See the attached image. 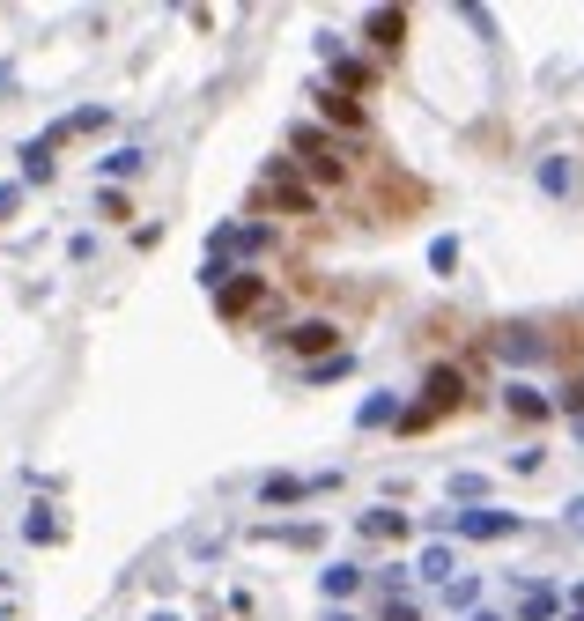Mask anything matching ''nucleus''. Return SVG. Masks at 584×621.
<instances>
[{"label":"nucleus","mask_w":584,"mask_h":621,"mask_svg":"<svg viewBox=\"0 0 584 621\" xmlns=\"http://www.w3.org/2000/svg\"><path fill=\"white\" fill-rule=\"evenodd\" d=\"M289 148L304 156V171L318 178V185H348V148L326 134V126H296L289 134Z\"/></svg>","instance_id":"f257e3e1"},{"label":"nucleus","mask_w":584,"mask_h":621,"mask_svg":"<svg viewBox=\"0 0 584 621\" xmlns=\"http://www.w3.org/2000/svg\"><path fill=\"white\" fill-rule=\"evenodd\" d=\"M326 488H341V474H267L259 481V503H267V511H296V503L326 496Z\"/></svg>","instance_id":"f03ea898"},{"label":"nucleus","mask_w":584,"mask_h":621,"mask_svg":"<svg viewBox=\"0 0 584 621\" xmlns=\"http://www.w3.org/2000/svg\"><path fill=\"white\" fill-rule=\"evenodd\" d=\"M451 533H459V540H518L525 518L518 511H496V503H474V511H451Z\"/></svg>","instance_id":"7ed1b4c3"},{"label":"nucleus","mask_w":584,"mask_h":621,"mask_svg":"<svg viewBox=\"0 0 584 621\" xmlns=\"http://www.w3.org/2000/svg\"><path fill=\"white\" fill-rule=\"evenodd\" d=\"M414 407H429L437 422H444V414H459V407H466V370H459V363H437V370L422 378V400H414Z\"/></svg>","instance_id":"20e7f679"},{"label":"nucleus","mask_w":584,"mask_h":621,"mask_svg":"<svg viewBox=\"0 0 584 621\" xmlns=\"http://www.w3.org/2000/svg\"><path fill=\"white\" fill-rule=\"evenodd\" d=\"M274 304V281L267 274H237L230 289H215V311L222 318H252V311H267Z\"/></svg>","instance_id":"39448f33"},{"label":"nucleus","mask_w":584,"mask_h":621,"mask_svg":"<svg viewBox=\"0 0 584 621\" xmlns=\"http://www.w3.org/2000/svg\"><path fill=\"white\" fill-rule=\"evenodd\" d=\"M267 193H274V207H289V215H318V193L304 178H296V163H267Z\"/></svg>","instance_id":"423d86ee"},{"label":"nucleus","mask_w":584,"mask_h":621,"mask_svg":"<svg viewBox=\"0 0 584 621\" xmlns=\"http://www.w3.org/2000/svg\"><path fill=\"white\" fill-rule=\"evenodd\" d=\"M281 341L304 355V363H326V355H341V326H333V318H304V326H289Z\"/></svg>","instance_id":"0eeeda50"},{"label":"nucleus","mask_w":584,"mask_h":621,"mask_svg":"<svg viewBox=\"0 0 584 621\" xmlns=\"http://www.w3.org/2000/svg\"><path fill=\"white\" fill-rule=\"evenodd\" d=\"M503 407H511L518 422H533V429L548 422V414H562V407H555V400H548V392H540L533 378H511V385H503Z\"/></svg>","instance_id":"6e6552de"},{"label":"nucleus","mask_w":584,"mask_h":621,"mask_svg":"<svg viewBox=\"0 0 584 621\" xmlns=\"http://www.w3.org/2000/svg\"><path fill=\"white\" fill-rule=\"evenodd\" d=\"M488 348H496L503 363H540V355H548V341H540L533 326H496V333H488Z\"/></svg>","instance_id":"1a4fd4ad"},{"label":"nucleus","mask_w":584,"mask_h":621,"mask_svg":"<svg viewBox=\"0 0 584 621\" xmlns=\"http://www.w3.org/2000/svg\"><path fill=\"white\" fill-rule=\"evenodd\" d=\"M318 119H326V126H341V134H363V126H370V111L355 104L348 89H318Z\"/></svg>","instance_id":"9d476101"},{"label":"nucleus","mask_w":584,"mask_h":621,"mask_svg":"<svg viewBox=\"0 0 584 621\" xmlns=\"http://www.w3.org/2000/svg\"><path fill=\"white\" fill-rule=\"evenodd\" d=\"M363 37H370L378 52H400V45H407V8H370V15H363Z\"/></svg>","instance_id":"9b49d317"},{"label":"nucleus","mask_w":584,"mask_h":621,"mask_svg":"<svg viewBox=\"0 0 584 621\" xmlns=\"http://www.w3.org/2000/svg\"><path fill=\"white\" fill-rule=\"evenodd\" d=\"M562 614H570V599H562L555 585H525V592H518V614H511V621H562Z\"/></svg>","instance_id":"f8f14e48"},{"label":"nucleus","mask_w":584,"mask_h":621,"mask_svg":"<svg viewBox=\"0 0 584 621\" xmlns=\"http://www.w3.org/2000/svg\"><path fill=\"white\" fill-rule=\"evenodd\" d=\"M318 592H326V607H348V599L363 592V570H355V562H326V570H318Z\"/></svg>","instance_id":"ddd939ff"},{"label":"nucleus","mask_w":584,"mask_h":621,"mask_svg":"<svg viewBox=\"0 0 584 621\" xmlns=\"http://www.w3.org/2000/svg\"><path fill=\"white\" fill-rule=\"evenodd\" d=\"M15 156H23V163H15V171H23V185H52V171H60V163H52V141H45V134L23 141Z\"/></svg>","instance_id":"4468645a"},{"label":"nucleus","mask_w":584,"mask_h":621,"mask_svg":"<svg viewBox=\"0 0 584 621\" xmlns=\"http://www.w3.org/2000/svg\"><path fill=\"white\" fill-rule=\"evenodd\" d=\"M104 119H111V111H97V104H82V111H67V119H52V126H45V141L60 148V141H74V134H97Z\"/></svg>","instance_id":"2eb2a0df"},{"label":"nucleus","mask_w":584,"mask_h":621,"mask_svg":"<svg viewBox=\"0 0 584 621\" xmlns=\"http://www.w3.org/2000/svg\"><path fill=\"white\" fill-rule=\"evenodd\" d=\"M333 82H341L348 97H370V89H378V67H370V60H348V52H333Z\"/></svg>","instance_id":"dca6fc26"},{"label":"nucleus","mask_w":584,"mask_h":621,"mask_svg":"<svg viewBox=\"0 0 584 621\" xmlns=\"http://www.w3.org/2000/svg\"><path fill=\"white\" fill-rule=\"evenodd\" d=\"M400 414H407V407H400V392H370V400L355 407V429H385V422L400 429Z\"/></svg>","instance_id":"f3484780"},{"label":"nucleus","mask_w":584,"mask_h":621,"mask_svg":"<svg viewBox=\"0 0 584 621\" xmlns=\"http://www.w3.org/2000/svg\"><path fill=\"white\" fill-rule=\"evenodd\" d=\"M23 540H30V548H60V540H67V525H60V518H52V511H45V503H37V511L23 518Z\"/></svg>","instance_id":"a211bd4d"},{"label":"nucleus","mask_w":584,"mask_h":621,"mask_svg":"<svg viewBox=\"0 0 584 621\" xmlns=\"http://www.w3.org/2000/svg\"><path fill=\"white\" fill-rule=\"evenodd\" d=\"M148 171V148H111V156H104V178L111 185H126V178H141Z\"/></svg>","instance_id":"6ab92c4d"},{"label":"nucleus","mask_w":584,"mask_h":621,"mask_svg":"<svg viewBox=\"0 0 584 621\" xmlns=\"http://www.w3.org/2000/svg\"><path fill=\"white\" fill-rule=\"evenodd\" d=\"M414 577H422V585H451V548H444V540H429V548H422Z\"/></svg>","instance_id":"aec40b11"},{"label":"nucleus","mask_w":584,"mask_h":621,"mask_svg":"<svg viewBox=\"0 0 584 621\" xmlns=\"http://www.w3.org/2000/svg\"><path fill=\"white\" fill-rule=\"evenodd\" d=\"M363 533L370 540H407V518L392 511V503H378V511H363Z\"/></svg>","instance_id":"412c9836"},{"label":"nucleus","mask_w":584,"mask_h":621,"mask_svg":"<svg viewBox=\"0 0 584 621\" xmlns=\"http://www.w3.org/2000/svg\"><path fill=\"white\" fill-rule=\"evenodd\" d=\"M355 370V355L341 348V355H326V363H304V385H333V378H348Z\"/></svg>","instance_id":"4be33fe9"},{"label":"nucleus","mask_w":584,"mask_h":621,"mask_svg":"<svg viewBox=\"0 0 584 621\" xmlns=\"http://www.w3.org/2000/svg\"><path fill=\"white\" fill-rule=\"evenodd\" d=\"M474 599H481V585H474V577H451V585H444V607H451V614H481Z\"/></svg>","instance_id":"5701e85b"},{"label":"nucleus","mask_w":584,"mask_h":621,"mask_svg":"<svg viewBox=\"0 0 584 621\" xmlns=\"http://www.w3.org/2000/svg\"><path fill=\"white\" fill-rule=\"evenodd\" d=\"M451 496L474 511V503H488V474H451Z\"/></svg>","instance_id":"b1692460"},{"label":"nucleus","mask_w":584,"mask_h":621,"mask_svg":"<svg viewBox=\"0 0 584 621\" xmlns=\"http://www.w3.org/2000/svg\"><path fill=\"white\" fill-rule=\"evenodd\" d=\"M97 215H104V222H126V215H134V200H126L119 185H104V193H97Z\"/></svg>","instance_id":"393cba45"},{"label":"nucleus","mask_w":584,"mask_h":621,"mask_svg":"<svg viewBox=\"0 0 584 621\" xmlns=\"http://www.w3.org/2000/svg\"><path fill=\"white\" fill-rule=\"evenodd\" d=\"M540 193H570V163H562V156L540 163Z\"/></svg>","instance_id":"a878e982"},{"label":"nucleus","mask_w":584,"mask_h":621,"mask_svg":"<svg viewBox=\"0 0 584 621\" xmlns=\"http://www.w3.org/2000/svg\"><path fill=\"white\" fill-rule=\"evenodd\" d=\"M429 267H437V274H459V237H437V244H429Z\"/></svg>","instance_id":"bb28decb"},{"label":"nucleus","mask_w":584,"mask_h":621,"mask_svg":"<svg viewBox=\"0 0 584 621\" xmlns=\"http://www.w3.org/2000/svg\"><path fill=\"white\" fill-rule=\"evenodd\" d=\"M274 540H289V548H318V525H281Z\"/></svg>","instance_id":"cd10ccee"},{"label":"nucleus","mask_w":584,"mask_h":621,"mask_svg":"<svg viewBox=\"0 0 584 621\" xmlns=\"http://www.w3.org/2000/svg\"><path fill=\"white\" fill-rule=\"evenodd\" d=\"M378 621H422V607H414V599H385V614Z\"/></svg>","instance_id":"c85d7f7f"},{"label":"nucleus","mask_w":584,"mask_h":621,"mask_svg":"<svg viewBox=\"0 0 584 621\" xmlns=\"http://www.w3.org/2000/svg\"><path fill=\"white\" fill-rule=\"evenodd\" d=\"M562 525H570V533H577V540H584V496H577V503H570V511H562Z\"/></svg>","instance_id":"c756f323"},{"label":"nucleus","mask_w":584,"mask_h":621,"mask_svg":"<svg viewBox=\"0 0 584 621\" xmlns=\"http://www.w3.org/2000/svg\"><path fill=\"white\" fill-rule=\"evenodd\" d=\"M15 200H23V178H15V185H0V215H15Z\"/></svg>","instance_id":"7c9ffc66"},{"label":"nucleus","mask_w":584,"mask_h":621,"mask_svg":"<svg viewBox=\"0 0 584 621\" xmlns=\"http://www.w3.org/2000/svg\"><path fill=\"white\" fill-rule=\"evenodd\" d=\"M466 621H511V614H496V607H481V614H466Z\"/></svg>","instance_id":"2f4dec72"},{"label":"nucleus","mask_w":584,"mask_h":621,"mask_svg":"<svg viewBox=\"0 0 584 621\" xmlns=\"http://www.w3.org/2000/svg\"><path fill=\"white\" fill-rule=\"evenodd\" d=\"M326 621H363V614H348V607H326Z\"/></svg>","instance_id":"473e14b6"},{"label":"nucleus","mask_w":584,"mask_h":621,"mask_svg":"<svg viewBox=\"0 0 584 621\" xmlns=\"http://www.w3.org/2000/svg\"><path fill=\"white\" fill-rule=\"evenodd\" d=\"M570 614H584V585H570Z\"/></svg>","instance_id":"72a5a7b5"},{"label":"nucleus","mask_w":584,"mask_h":621,"mask_svg":"<svg viewBox=\"0 0 584 621\" xmlns=\"http://www.w3.org/2000/svg\"><path fill=\"white\" fill-rule=\"evenodd\" d=\"M562 621H584V614H562Z\"/></svg>","instance_id":"f704fd0d"},{"label":"nucleus","mask_w":584,"mask_h":621,"mask_svg":"<svg viewBox=\"0 0 584 621\" xmlns=\"http://www.w3.org/2000/svg\"><path fill=\"white\" fill-rule=\"evenodd\" d=\"M156 621H178V614H156Z\"/></svg>","instance_id":"c9c22d12"}]
</instances>
